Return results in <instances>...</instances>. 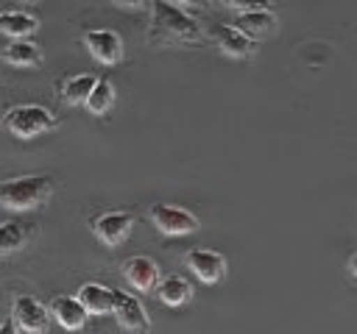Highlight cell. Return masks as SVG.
Returning <instances> with one entry per match:
<instances>
[{
  "mask_svg": "<svg viewBox=\"0 0 357 334\" xmlns=\"http://www.w3.org/2000/svg\"><path fill=\"white\" fill-rule=\"evenodd\" d=\"M114 320L126 331H134V334H148L151 331V317H148L145 303L137 295L123 292V289H114Z\"/></svg>",
  "mask_w": 357,
  "mask_h": 334,
  "instance_id": "obj_8",
  "label": "cell"
},
{
  "mask_svg": "<svg viewBox=\"0 0 357 334\" xmlns=\"http://www.w3.org/2000/svg\"><path fill=\"white\" fill-rule=\"evenodd\" d=\"M0 28L8 39H28L39 31V19L28 11H3L0 17Z\"/></svg>",
  "mask_w": 357,
  "mask_h": 334,
  "instance_id": "obj_18",
  "label": "cell"
},
{
  "mask_svg": "<svg viewBox=\"0 0 357 334\" xmlns=\"http://www.w3.org/2000/svg\"><path fill=\"white\" fill-rule=\"evenodd\" d=\"M220 6L226 8H234L237 14L240 11H257V8H271V0H218Z\"/></svg>",
  "mask_w": 357,
  "mask_h": 334,
  "instance_id": "obj_21",
  "label": "cell"
},
{
  "mask_svg": "<svg viewBox=\"0 0 357 334\" xmlns=\"http://www.w3.org/2000/svg\"><path fill=\"white\" fill-rule=\"evenodd\" d=\"M22 328L14 323V317L11 320H3V326H0V334H20Z\"/></svg>",
  "mask_w": 357,
  "mask_h": 334,
  "instance_id": "obj_23",
  "label": "cell"
},
{
  "mask_svg": "<svg viewBox=\"0 0 357 334\" xmlns=\"http://www.w3.org/2000/svg\"><path fill=\"white\" fill-rule=\"evenodd\" d=\"M209 33L218 50L226 53L229 58H251L257 53V42L237 25H212Z\"/></svg>",
  "mask_w": 357,
  "mask_h": 334,
  "instance_id": "obj_11",
  "label": "cell"
},
{
  "mask_svg": "<svg viewBox=\"0 0 357 334\" xmlns=\"http://www.w3.org/2000/svg\"><path fill=\"white\" fill-rule=\"evenodd\" d=\"M11 317L25 334H47L50 326V306H45L33 295H17L11 301Z\"/></svg>",
  "mask_w": 357,
  "mask_h": 334,
  "instance_id": "obj_6",
  "label": "cell"
},
{
  "mask_svg": "<svg viewBox=\"0 0 357 334\" xmlns=\"http://www.w3.org/2000/svg\"><path fill=\"white\" fill-rule=\"evenodd\" d=\"M346 267H349V276L351 278H357V250L349 256V262H346Z\"/></svg>",
  "mask_w": 357,
  "mask_h": 334,
  "instance_id": "obj_24",
  "label": "cell"
},
{
  "mask_svg": "<svg viewBox=\"0 0 357 334\" xmlns=\"http://www.w3.org/2000/svg\"><path fill=\"white\" fill-rule=\"evenodd\" d=\"M148 217L153 223V228L165 237H184V234H192L198 231V217L181 206H173V203H153L148 209Z\"/></svg>",
  "mask_w": 357,
  "mask_h": 334,
  "instance_id": "obj_4",
  "label": "cell"
},
{
  "mask_svg": "<svg viewBox=\"0 0 357 334\" xmlns=\"http://www.w3.org/2000/svg\"><path fill=\"white\" fill-rule=\"evenodd\" d=\"M84 47L103 67H114L126 56L123 36L117 31H112V28H92V31H86L84 33Z\"/></svg>",
  "mask_w": 357,
  "mask_h": 334,
  "instance_id": "obj_5",
  "label": "cell"
},
{
  "mask_svg": "<svg viewBox=\"0 0 357 334\" xmlns=\"http://www.w3.org/2000/svg\"><path fill=\"white\" fill-rule=\"evenodd\" d=\"M184 264L187 270L201 281V284H218L226 278V256L212 250V248H192L184 253Z\"/></svg>",
  "mask_w": 357,
  "mask_h": 334,
  "instance_id": "obj_7",
  "label": "cell"
},
{
  "mask_svg": "<svg viewBox=\"0 0 357 334\" xmlns=\"http://www.w3.org/2000/svg\"><path fill=\"white\" fill-rule=\"evenodd\" d=\"M50 315L53 320L64 328V331H81L89 312L84 309V303L78 301V295H56L50 301Z\"/></svg>",
  "mask_w": 357,
  "mask_h": 334,
  "instance_id": "obj_12",
  "label": "cell"
},
{
  "mask_svg": "<svg viewBox=\"0 0 357 334\" xmlns=\"http://www.w3.org/2000/svg\"><path fill=\"white\" fill-rule=\"evenodd\" d=\"M3 125L11 136L17 139H33L42 134H50L59 128V117L39 103H22V106H11L3 117Z\"/></svg>",
  "mask_w": 357,
  "mask_h": 334,
  "instance_id": "obj_3",
  "label": "cell"
},
{
  "mask_svg": "<svg viewBox=\"0 0 357 334\" xmlns=\"http://www.w3.org/2000/svg\"><path fill=\"white\" fill-rule=\"evenodd\" d=\"M237 28H243L251 39H265L276 31V14L271 8H257V11H240L234 19Z\"/></svg>",
  "mask_w": 357,
  "mask_h": 334,
  "instance_id": "obj_17",
  "label": "cell"
},
{
  "mask_svg": "<svg viewBox=\"0 0 357 334\" xmlns=\"http://www.w3.org/2000/svg\"><path fill=\"white\" fill-rule=\"evenodd\" d=\"M114 100H117V89H114V84H112L109 78H100L98 86L92 89L89 100H86V111L95 114V117H103V114L112 111Z\"/></svg>",
  "mask_w": 357,
  "mask_h": 334,
  "instance_id": "obj_20",
  "label": "cell"
},
{
  "mask_svg": "<svg viewBox=\"0 0 357 334\" xmlns=\"http://www.w3.org/2000/svg\"><path fill=\"white\" fill-rule=\"evenodd\" d=\"M42 58L45 56H42L39 45H33L31 39H11L3 47V61L17 70H36L42 64Z\"/></svg>",
  "mask_w": 357,
  "mask_h": 334,
  "instance_id": "obj_14",
  "label": "cell"
},
{
  "mask_svg": "<svg viewBox=\"0 0 357 334\" xmlns=\"http://www.w3.org/2000/svg\"><path fill=\"white\" fill-rule=\"evenodd\" d=\"M148 39L156 42H181V45H198L204 39V28L198 25V19L170 3V0H153L151 3V31Z\"/></svg>",
  "mask_w": 357,
  "mask_h": 334,
  "instance_id": "obj_1",
  "label": "cell"
},
{
  "mask_svg": "<svg viewBox=\"0 0 357 334\" xmlns=\"http://www.w3.org/2000/svg\"><path fill=\"white\" fill-rule=\"evenodd\" d=\"M156 292H159V301H162L165 306H170V309H178V306L190 303V301H192V295H195V289H192L190 278H184L181 273L162 276V281H159Z\"/></svg>",
  "mask_w": 357,
  "mask_h": 334,
  "instance_id": "obj_15",
  "label": "cell"
},
{
  "mask_svg": "<svg viewBox=\"0 0 357 334\" xmlns=\"http://www.w3.org/2000/svg\"><path fill=\"white\" fill-rule=\"evenodd\" d=\"M33 237V228L31 225H22L17 220H3V228H0V250L3 256H11L17 250H22Z\"/></svg>",
  "mask_w": 357,
  "mask_h": 334,
  "instance_id": "obj_19",
  "label": "cell"
},
{
  "mask_svg": "<svg viewBox=\"0 0 357 334\" xmlns=\"http://www.w3.org/2000/svg\"><path fill=\"white\" fill-rule=\"evenodd\" d=\"M78 301L84 303V309L89 315H109L114 312V289H109L106 284H98V281H86L78 287Z\"/></svg>",
  "mask_w": 357,
  "mask_h": 334,
  "instance_id": "obj_16",
  "label": "cell"
},
{
  "mask_svg": "<svg viewBox=\"0 0 357 334\" xmlns=\"http://www.w3.org/2000/svg\"><path fill=\"white\" fill-rule=\"evenodd\" d=\"M98 75L95 72H78V75H67L61 84H59V97L67 103V106H86L92 89L98 86Z\"/></svg>",
  "mask_w": 357,
  "mask_h": 334,
  "instance_id": "obj_13",
  "label": "cell"
},
{
  "mask_svg": "<svg viewBox=\"0 0 357 334\" xmlns=\"http://www.w3.org/2000/svg\"><path fill=\"white\" fill-rule=\"evenodd\" d=\"M170 3H176V6H181V8H195V6H201V0H170Z\"/></svg>",
  "mask_w": 357,
  "mask_h": 334,
  "instance_id": "obj_25",
  "label": "cell"
},
{
  "mask_svg": "<svg viewBox=\"0 0 357 334\" xmlns=\"http://www.w3.org/2000/svg\"><path fill=\"white\" fill-rule=\"evenodd\" d=\"M22 3H39V0H22Z\"/></svg>",
  "mask_w": 357,
  "mask_h": 334,
  "instance_id": "obj_26",
  "label": "cell"
},
{
  "mask_svg": "<svg viewBox=\"0 0 357 334\" xmlns=\"http://www.w3.org/2000/svg\"><path fill=\"white\" fill-rule=\"evenodd\" d=\"M134 228V217L128 212H103L92 220V234L106 248H120Z\"/></svg>",
  "mask_w": 357,
  "mask_h": 334,
  "instance_id": "obj_9",
  "label": "cell"
},
{
  "mask_svg": "<svg viewBox=\"0 0 357 334\" xmlns=\"http://www.w3.org/2000/svg\"><path fill=\"white\" fill-rule=\"evenodd\" d=\"M123 278L128 281L131 289L148 295V292H156L159 281H162V273H159V264L151 259V256H128L123 264Z\"/></svg>",
  "mask_w": 357,
  "mask_h": 334,
  "instance_id": "obj_10",
  "label": "cell"
},
{
  "mask_svg": "<svg viewBox=\"0 0 357 334\" xmlns=\"http://www.w3.org/2000/svg\"><path fill=\"white\" fill-rule=\"evenodd\" d=\"M112 3L120 8H128V11H145V8H151L153 0H112Z\"/></svg>",
  "mask_w": 357,
  "mask_h": 334,
  "instance_id": "obj_22",
  "label": "cell"
},
{
  "mask_svg": "<svg viewBox=\"0 0 357 334\" xmlns=\"http://www.w3.org/2000/svg\"><path fill=\"white\" fill-rule=\"evenodd\" d=\"M53 189L56 184L50 175H17V178L3 181L0 198H3V206L11 212H31V209L45 206Z\"/></svg>",
  "mask_w": 357,
  "mask_h": 334,
  "instance_id": "obj_2",
  "label": "cell"
}]
</instances>
